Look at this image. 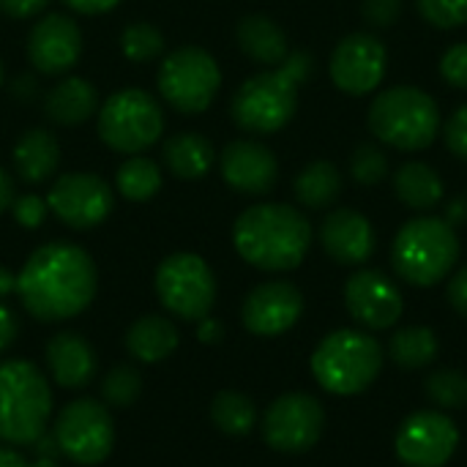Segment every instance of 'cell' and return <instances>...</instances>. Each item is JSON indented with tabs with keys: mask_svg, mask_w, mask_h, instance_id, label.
Wrapping results in <instances>:
<instances>
[{
	"mask_svg": "<svg viewBox=\"0 0 467 467\" xmlns=\"http://www.w3.org/2000/svg\"><path fill=\"white\" fill-rule=\"evenodd\" d=\"M99 274L93 257L66 241L38 246L16 274L22 306L41 323H60L85 312L96 296Z\"/></svg>",
	"mask_w": 467,
	"mask_h": 467,
	"instance_id": "cell-1",
	"label": "cell"
},
{
	"mask_svg": "<svg viewBox=\"0 0 467 467\" xmlns=\"http://www.w3.org/2000/svg\"><path fill=\"white\" fill-rule=\"evenodd\" d=\"M233 244L235 252L260 271H293L312 246V224L293 205L260 202L235 219Z\"/></svg>",
	"mask_w": 467,
	"mask_h": 467,
	"instance_id": "cell-2",
	"label": "cell"
},
{
	"mask_svg": "<svg viewBox=\"0 0 467 467\" xmlns=\"http://www.w3.org/2000/svg\"><path fill=\"white\" fill-rule=\"evenodd\" d=\"M312 74V55L290 52L285 63L249 77L233 96V120L252 134L282 131L298 109V88Z\"/></svg>",
	"mask_w": 467,
	"mask_h": 467,
	"instance_id": "cell-3",
	"label": "cell"
},
{
	"mask_svg": "<svg viewBox=\"0 0 467 467\" xmlns=\"http://www.w3.org/2000/svg\"><path fill=\"white\" fill-rule=\"evenodd\" d=\"M367 120L380 142L416 153L435 142L441 131V107L416 85H394L375 96Z\"/></svg>",
	"mask_w": 467,
	"mask_h": 467,
	"instance_id": "cell-4",
	"label": "cell"
},
{
	"mask_svg": "<svg viewBox=\"0 0 467 467\" xmlns=\"http://www.w3.org/2000/svg\"><path fill=\"white\" fill-rule=\"evenodd\" d=\"M457 260V230L441 216H416L405 222L391 246L394 271L413 287H432L443 282Z\"/></svg>",
	"mask_w": 467,
	"mask_h": 467,
	"instance_id": "cell-5",
	"label": "cell"
},
{
	"mask_svg": "<svg viewBox=\"0 0 467 467\" xmlns=\"http://www.w3.org/2000/svg\"><path fill=\"white\" fill-rule=\"evenodd\" d=\"M52 391L41 369L25 358L0 361V441L33 446L47 432Z\"/></svg>",
	"mask_w": 467,
	"mask_h": 467,
	"instance_id": "cell-6",
	"label": "cell"
},
{
	"mask_svg": "<svg viewBox=\"0 0 467 467\" xmlns=\"http://www.w3.org/2000/svg\"><path fill=\"white\" fill-rule=\"evenodd\" d=\"M383 369V348L375 337L339 328L328 334L312 353L315 380L337 397H356L367 391Z\"/></svg>",
	"mask_w": 467,
	"mask_h": 467,
	"instance_id": "cell-7",
	"label": "cell"
},
{
	"mask_svg": "<svg viewBox=\"0 0 467 467\" xmlns=\"http://www.w3.org/2000/svg\"><path fill=\"white\" fill-rule=\"evenodd\" d=\"M96 129L109 150L137 156L161 137L164 112L148 90L123 88L99 107Z\"/></svg>",
	"mask_w": 467,
	"mask_h": 467,
	"instance_id": "cell-8",
	"label": "cell"
},
{
	"mask_svg": "<svg viewBox=\"0 0 467 467\" xmlns=\"http://www.w3.org/2000/svg\"><path fill=\"white\" fill-rule=\"evenodd\" d=\"M156 82L159 93L172 109L183 115H200L213 104L222 85V71L211 52L189 44L178 47L161 60Z\"/></svg>",
	"mask_w": 467,
	"mask_h": 467,
	"instance_id": "cell-9",
	"label": "cell"
},
{
	"mask_svg": "<svg viewBox=\"0 0 467 467\" xmlns=\"http://www.w3.org/2000/svg\"><path fill=\"white\" fill-rule=\"evenodd\" d=\"M156 296L170 315L200 323L216 304V276L200 254L175 252L156 271Z\"/></svg>",
	"mask_w": 467,
	"mask_h": 467,
	"instance_id": "cell-10",
	"label": "cell"
},
{
	"mask_svg": "<svg viewBox=\"0 0 467 467\" xmlns=\"http://www.w3.org/2000/svg\"><path fill=\"white\" fill-rule=\"evenodd\" d=\"M52 435L60 454L77 465H101L115 446L109 408L96 400L68 402L55 421Z\"/></svg>",
	"mask_w": 467,
	"mask_h": 467,
	"instance_id": "cell-11",
	"label": "cell"
},
{
	"mask_svg": "<svg viewBox=\"0 0 467 467\" xmlns=\"http://www.w3.org/2000/svg\"><path fill=\"white\" fill-rule=\"evenodd\" d=\"M49 213L57 216L71 230L99 227L115 208L109 183L96 172H66L60 175L47 194Z\"/></svg>",
	"mask_w": 467,
	"mask_h": 467,
	"instance_id": "cell-12",
	"label": "cell"
},
{
	"mask_svg": "<svg viewBox=\"0 0 467 467\" xmlns=\"http://www.w3.org/2000/svg\"><path fill=\"white\" fill-rule=\"evenodd\" d=\"M323 427L326 410L309 394H285L263 416V438L282 454L309 451L320 441Z\"/></svg>",
	"mask_w": 467,
	"mask_h": 467,
	"instance_id": "cell-13",
	"label": "cell"
},
{
	"mask_svg": "<svg viewBox=\"0 0 467 467\" xmlns=\"http://www.w3.org/2000/svg\"><path fill=\"white\" fill-rule=\"evenodd\" d=\"M389 66L386 44L372 33H350L331 52V79L348 96H369L383 85Z\"/></svg>",
	"mask_w": 467,
	"mask_h": 467,
	"instance_id": "cell-14",
	"label": "cell"
},
{
	"mask_svg": "<svg viewBox=\"0 0 467 467\" xmlns=\"http://www.w3.org/2000/svg\"><path fill=\"white\" fill-rule=\"evenodd\" d=\"M460 446L457 424L441 410H419L402 421L394 449L408 467H443Z\"/></svg>",
	"mask_w": 467,
	"mask_h": 467,
	"instance_id": "cell-15",
	"label": "cell"
},
{
	"mask_svg": "<svg viewBox=\"0 0 467 467\" xmlns=\"http://www.w3.org/2000/svg\"><path fill=\"white\" fill-rule=\"evenodd\" d=\"M345 306L350 317L364 328L383 331L400 323L405 312V298L386 274L361 268L345 285Z\"/></svg>",
	"mask_w": 467,
	"mask_h": 467,
	"instance_id": "cell-16",
	"label": "cell"
},
{
	"mask_svg": "<svg viewBox=\"0 0 467 467\" xmlns=\"http://www.w3.org/2000/svg\"><path fill=\"white\" fill-rule=\"evenodd\" d=\"M301 312H304L301 290L293 282L274 279L257 285L246 296L241 317L254 337H279L301 320Z\"/></svg>",
	"mask_w": 467,
	"mask_h": 467,
	"instance_id": "cell-17",
	"label": "cell"
},
{
	"mask_svg": "<svg viewBox=\"0 0 467 467\" xmlns=\"http://www.w3.org/2000/svg\"><path fill=\"white\" fill-rule=\"evenodd\" d=\"M82 55V30L66 14H47L41 16L27 36V57L30 63L49 77L66 74L77 66Z\"/></svg>",
	"mask_w": 467,
	"mask_h": 467,
	"instance_id": "cell-18",
	"label": "cell"
},
{
	"mask_svg": "<svg viewBox=\"0 0 467 467\" xmlns=\"http://www.w3.org/2000/svg\"><path fill=\"white\" fill-rule=\"evenodd\" d=\"M222 178L241 194H268L279 181V161L274 150L257 140H235L219 156Z\"/></svg>",
	"mask_w": 467,
	"mask_h": 467,
	"instance_id": "cell-19",
	"label": "cell"
},
{
	"mask_svg": "<svg viewBox=\"0 0 467 467\" xmlns=\"http://www.w3.org/2000/svg\"><path fill=\"white\" fill-rule=\"evenodd\" d=\"M320 244L339 265H361L375 254L378 235L369 219L353 208L331 211L320 224Z\"/></svg>",
	"mask_w": 467,
	"mask_h": 467,
	"instance_id": "cell-20",
	"label": "cell"
},
{
	"mask_svg": "<svg viewBox=\"0 0 467 467\" xmlns=\"http://www.w3.org/2000/svg\"><path fill=\"white\" fill-rule=\"evenodd\" d=\"M47 367L57 386L63 389H82L96 375V353L74 331H63L49 339L47 345Z\"/></svg>",
	"mask_w": 467,
	"mask_h": 467,
	"instance_id": "cell-21",
	"label": "cell"
},
{
	"mask_svg": "<svg viewBox=\"0 0 467 467\" xmlns=\"http://www.w3.org/2000/svg\"><path fill=\"white\" fill-rule=\"evenodd\" d=\"M44 112L57 126H79L99 112L96 85L85 77H66L49 88L44 99Z\"/></svg>",
	"mask_w": 467,
	"mask_h": 467,
	"instance_id": "cell-22",
	"label": "cell"
},
{
	"mask_svg": "<svg viewBox=\"0 0 467 467\" xmlns=\"http://www.w3.org/2000/svg\"><path fill=\"white\" fill-rule=\"evenodd\" d=\"M238 47L246 57L263 66H279L290 55L287 33L265 14H249L235 27Z\"/></svg>",
	"mask_w": 467,
	"mask_h": 467,
	"instance_id": "cell-23",
	"label": "cell"
},
{
	"mask_svg": "<svg viewBox=\"0 0 467 467\" xmlns=\"http://www.w3.org/2000/svg\"><path fill=\"white\" fill-rule=\"evenodd\" d=\"M60 167V145L52 131L27 129L14 145V170L25 183H44Z\"/></svg>",
	"mask_w": 467,
	"mask_h": 467,
	"instance_id": "cell-24",
	"label": "cell"
},
{
	"mask_svg": "<svg viewBox=\"0 0 467 467\" xmlns=\"http://www.w3.org/2000/svg\"><path fill=\"white\" fill-rule=\"evenodd\" d=\"M164 164L167 170L181 178V181H200L205 178L213 164H216V148L211 145L208 137L197 134V131H181L172 134L164 142Z\"/></svg>",
	"mask_w": 467,
	"mask_h": 467,
	"instance_id": "cell-25",
	"label": "cell"
},
{
	"mask_svg": "<svg viewBox=\"0 0 467 467\" xmlns=\"http://www.w3.org/2000/svg\"><path fill=\"white\" fill-rule=\"evenodd\" d=\"M178 328L167 317L145 315L134 320L126 331V350L142 364H159L178 348Z\"/></svg>",
	"mask_w": 467,
	"mask_h": 467,
	"instance_id": "cell-26",
	"label": "cell"
},
{
	"mask_svg": "<svg viewBox=\"0 0 467 467\" xmlns=\"http://www.w3.org/2000/svg\"><path fill=\"white\" fill-rule=\"evenodd\" d=\"M394 192L400 202H405L413 211H430L441 205V200L446 197L441 172L427 161H405L394 175Z\"/></svg>",
	"mask_w": 467,
	"mask_h": 467,
	"instance_id": "cell-27",
	"label": "cell"
},
{
	"mask_svg": "<svg viewBox=\"0 0 467 467\" xmlns=\"http://www.w3.org/2000/svg\"><path fill=\"white\" fill-rule=\"evenodd\" d=\"M293 192H296V200L312 211H320V208H328L337 202L339 192H342V175L337 170V164L326 161V159H317V161H309L293 181Z\"/></svg>",
	"mask_w": 467,
	"mask_h": 467,
	"instance_id": "cell-28",
	"label": "cell"
},
{
	"mask_svg": "<svg viewBox=\"0 0 467 467\" xmlns=\"http://www.w3.org/2000/svg\"><path fill=\"white\" fill-rule=\"evenodd\" d=\"M438 337L427 326H408L397 331L389 342V356L400 369H424L438 358Z\"/></svg>",
	"mask_w": 467,
	"mask_h": 467,
	"instance_id": "cell-29",
	"label": "cell"
},
{
	"mask_svg": "<svg viewBox=\"0 0 467 467\" xmlns=\"http://www.w3.org/2000/svg\"><path fill=\"white\" fill-rule=\"evenodd\" d=\"M161 167L148 156H129L115 172V189L129 202H148L161 189Z\"/></svg>",
	"mask_w": 467,
	"mask_h": 467,
	"instance_id": "cell-30",
	"label": "cell"
},
{
	"mask_svg": "<svg viewBox=\"0 0 467 467\" xmlns=\"http://www.w3.org/2000/svg\"><path fill=\"white\" fill-rule=\"evenodd\" d=\"M211 419L224 435H249L257 424V408L246 394L238 391H222L211 402Z\"/></svg>",
	"mask_w": 467,
	"mask_h": 467,
	"instance_id": "cell-31",
	"label": "cell"
},
{
	"mask_svg": "<svg viewBox=\"0 0 467 467\" xmlns=\"http://www.w3.org/2000/svg\"><path fill=\"white\" fill-rule=\"evenodd\" d=\"M120 52L134 63H150L164 52V36L150 22H131L120 33Z\"/></svg>",
	"mask_w": 467,
	"mask_h": 467,
	"instance_id": "cell-32",
	"label": "cell"
},
{
	"mask_svg": "<svg viewBox=\"0 0 467 467\" xmlns=\"http://www.w3.org/2000/svg\"><path fill=\"white\" fill-rule=\"evenodd\" d=\"M424 391L441 410H462L467 405V375L460 369H438L427 378Z\"/></svg>",
	"mask_w": 467,
	"mask_h": 467,
	"instance_id": "cell-33",
	"label": "cell"
},
{
	"mask_svg": "<svg viewBox=\"0 0 467 467\" xmlns=\"http://www.w3.org/2000/svg\"><path fill=\"white\" fill-rule=\"evenodd\" d=\"M140 391H142V378H140V372L131 364L115 367L104 378V383H101V397H104V402L109 408H129V405H134Z\"/></svg>",
	"mask_w": 467,
	"mask_h": 467,
	"instance_id": "cell-34",
	"label": "cell"
},
{
	"mask_svg": "<svg viewBox=\"0 0 467 467\" xmlns=\"http://www.w3.org/2000/svg\"><path fill=\"white\" fill-rule=\"evenodd\" d=\"M350 175L361 186H378V183H383V178L389 175V159H386V153L378 145H372V142L358 145L353 150V156H350Z\"/></svg>",
	"mask_w": 467,
	"mask_h": 467,
	"instance_id": "cell-35",
	"label": "cell"
},
{
	"mask_svg": "<svg viewBox=\"0 0 467 467\" xmlns=\"http://www.w3.org/2000/svg\"><path fill=\"white\" fill-rule=\"evenodd\" d=\"M416 8L438 30H457L467 25V0H416Z\"/></svg>",
	"mask_w": 467,
	"mask_h": 467,
	"instance_id": "cell-36",
	"label": "cell"
},
{
	"mask_svg": "<svg viewBox=\"0 0 467 467\" xmlns=\"http://www.w3.org/2000/svg\"><path fill=\"white\" fill-rule=\"evenodd\" d=\"M11 213H14V222L19 227H27V230H36L44 224L47 213H49V205L44 197L38 194H16L14 202H11Z\"/></svg>",
	"mask_w": 467,
	"mask_h": 467,
	"instance_id": "cell-37",
	"label": "cell"
},
{
	"mask_svg": "<svg viewBox=\"0 0 467 467\" xmlns=\"http://www.w3.org/2000/svg\"><path fill=\"white\" fill-rule=\"evenodd\" d=\"M441 77L457 88L467 90V41H460L454 47H449L441 57Z\"/></svg>",
	"mask_w": 467,
	"mask_h": 467,
	"instance_id": "cell-38",
	"label": "cell"
},
{
	"mask_svg": "<svg viewBox=\"0 0 467 467\" xmlns=\"http://www.w3.org/2000/svg\"><path fill=\"white\" fill-rule=\"evenodd\" d=\"M361 14L372 27L386 30V27L400 22L402 0H361Z\"/></svg>",
	"mask_w": 467,
	"mask_h": 467,
	"instance_id": "cell-39",
	"label": "cell"
},
{
	"mask_svg": "<svg viewBox=\"0 0 467 467\" xmlns=\"http://www.w3.org/2000/svg\"><path fill=\"white\" fill-rule=\"evenodd\" d=\"M446 148L457 159H467V104L454 109V115L446 123Z\"/></svg>",
	"mask_w": 467,
	"mask_h": 467,
	"instance_id": "cell-40",
	"label": "cell"
},
{
	"mask_svg": "<svg viewBox=\"0 0 467 467\" xmlns=\"http://www.w3.org/2000/svg\"><path fill=\"white\" fill-rule=\"evenodd\" d=\"M47 5L49 0H0V11L11 19H33Z\"/></svg>",
	"mask_w": 467,
	"mask_h": 467,
	"instance_id": "cell-41",
	"label": "cell"
},
{
	"mask_svg": "<svg viewBox=\"0 0 467 467\" xmlns=\"http://www.w3.org/2000/svg\"><path fill=\"white\" fill-rule=\"evenodd\" d=\"M449 304L454 306L457 315L467 317V265L460 268L451 279H449V290H446Z\"/></svg>",
	"mask_w": 467,
	"mask_h": 467,
	"instance_id": "cell-42",
	"label": "cell"
},
{
	"mask_svg": "<svg viewBox=\"0 0 467 467\" xmlns=\"http://www.w3.org/2000/svg\"><path fill=\"white\" fill-rule=\"evenodd\" d=\"M16 334H19V320H16V315H14L8 306L0 304V353L8 350V348L14 345Z\"/></svg>",
	"mask_w": 467,
	"mask_h": 467,
	"instance_id": "cell-43",
	"label": "cell"
},
{
	"mask_svg": "<svg viewBox=\"0 0 467 467\" xmlns=\"http://www.w3.org/2000/svg\"><path fill=\"white\" fill-rule=\"evenodd\" d=\"M71 11L77 14H88V16H96V14H107L112 11L120 0H63Z\"/></svg>",
	"mask_w": 467,
	"mask_h": 467,
	"instance_id": "cell-44",
	"label": "cell"
},
{
	"mask_svg": "<svg viewBox=\"0 0 467 467\" xmlns=\"http://www.w3.org/2000/svg\"><path fill=\"white\" fill-rule=\"evenodd\" d=\"M443 219H446V222H449L454 230H457L460 224H467V197L465 194H457L454 200H449Z\"/></svg>",
	"mask_w": 467,
	"mask_h": 467,
	"instance_id": "cell-45",
	"label": "cell"
},
{
	"mask_svg": "<svg viewBox=\"0 0 467 467\" xmlns=\"http://www.w3.org/2000/svg\"><path fill=\"white\" fill-rule=\"evenodd\" d=\"M197 334H200V339H202L205 345H216V342L222 339L224 328H222V323H219V320L202 317V320H200V326H197Z\"/></svg>",
	"mask_w": 467,
	"mask_h": 467,
	"instance_id": "cell-46",
	"label": "cell"
},
{
	"mask_svg": "<svg viewBox=\"0 0 467 467\" xmlns=\"http://www.w3.org/2000/svg\"><path fill=\"white\" fill-rule=\"evenodd\" d=\"M14 197H16V192H14V181H11V175L0 167V213L11 208Z\"/></svg>",
	"mask_w": 467,
	"mask_h": 467,
	"instance_id": "cell-47",
	"label": "cell"
},
{
	"mask_svg": "<svg viewBox=\"0 0 467 467\" xmlns=\"http://www.w3.org/2000/svg\"><path fill=\"white\" fill-rule=\"evenodd\" d=\"M0 467H30V462L14 449H0Z\"/></svg>",
	"mask_w": 467,
	"mask_h": 467,
	"instance_id": "cell-48",
	"label": "cell"
},
{
	"mask_svg": "<svg viewBox=\"0 0 467 467\" xmlns=\"http://www.w3.org/2000/svg\"><path fill=\"white\" fill-rule=\"evenodd\" d=\"M11 293H16V276L8 268L0 265V298H5Z\"/></svg>",
	"mask_w": 467,
	"mask_h": 467,
	"instance_id": "cell-49",
	"label": "cell"
},
{
	"mask_svg": "<svg viewBox=\"0 0 467 467\" xmlns=\"http://www.w3.org/2000/svg\"><path fill=\"white\" fill-rule=\"evenodd\" d=\"M30 467H57L55 457H36V462H30Z\"/></svg>",
	"mask_w": 467,
	"mask_h": 467,
	"instance_id": "cell-50",
	"label": "cell"
},
{
	"mask_svg": "<svg viewBox=\"0 0 467 467\" xmlns=\"http://www.w3.org/2000/svg\"><path fill=\"white\" fill-rule=\"evenodd\" d=\"M0 85H3V60H0Z\"/></svg>",
	"mask_w": 467,
	"mask_h": 467,
	"instance_id": "cell-51",
	"label": "cell"
}]
</instances>
